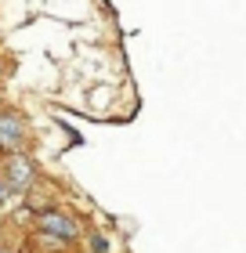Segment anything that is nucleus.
I'll list each match as a JSON object with an SVG mask.
<instances>
[{
  "instance_id": "7ed1b4c3",
  "label": "nucleus",
  "mask_w": 246,
  "mask_h": 253,
  "mask_svg": "<svg viewBox=\"0 0 246 253\" xmlns=\"http://www.w3.org/2000/svg\"><path fill=\"white\" fill-rule=\"evenodd\" d=\"M26 145V120L18 112H0V148L18 152Z\"/></svg>"
},
{
  "instance_id": "f03ea898",
  "label": "nucleus",
  "mask_w": 246,
  "mask_h": 253,
  "mask_svg": "<svg viewBox=\"0 0 246 253\" xmlns=\"http://www.w3.org/2000/svg\"><path fill=\"white\" fill-rule=\"evenodd\" d=\"M37 232H44V235H54V239H62V243H73V239L80 235V228H76V221H73L69 213L48 210V213H40Z\"/></svg>"
},
{
  "instance_id": "20e7f679",
  "label": "nucleus",
  "mask_w": 246,
  "mask_h": 253,
  "mask_svg": "<svg viewBox=\"0 0 246 253\" xmlns=\"http://www.w3.org/2000/svg\"><path fill=\"white\" fill-rule=\"evenodd\" d=\"M0 253H11V250H0Z\"/></svg>"
},
{
  "instance_id": "f257e3e1",
  "label": "nucleus",
  "mask_w": 246,
  "mask_h": 253,
  "mask_svg": "<svg viewBox=\"0 0 246 253\" xmlns=\"http://www.w3.org/2000/svg\"><path fill=\"white\" fill-rule=\"evenodd\" d=\"M33 181H37V170H33V163L26 156L11 152L4 170H0V185H4V192H26L33 188Z\"/></svg>"
}]
</instances>
